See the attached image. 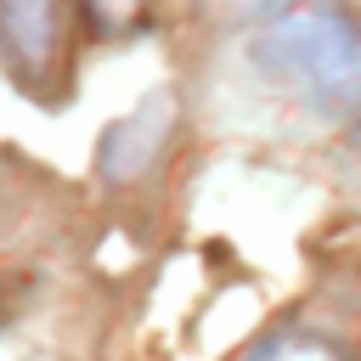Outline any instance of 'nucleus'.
<instances>
[{
  "label": "nucleus",
  "instance_id": "1",
  "mask_svg": "<svg viewBox=\"0 0 361 361\" xmlns=\"http://www.w3.org/2000/svg\"><path fill=\"white\" fill-rule=\"evenodd\" d=\"M248 62L310 107H361V23L338 0H259Z\"/></svg>",
  "mask_w": 361,
  "mask_h": 361
},
{
  "label": "nucleus",
  "instance_id": "2",
  "mask_svg": "<svg viewBox=\"0 0 361 361\" xmlns=\"http://www.w3.org/2000/svg\"><path fill=\"white\" fill-rule=\"evenodd\" d=\"M0 62L28 96L56 90L68 68L62 0H0Z\"/></svg>",
  "mask_w": 361,
  "mask_h": 361
},
{
  "label": "nucleus",
  "instance_id": "3",
  "mask_svg": "<svg viewBox=\"0 0 361 361\" xmlns=\"http://www.w3.org/2000/svg\"><path fill=\"white\" fill-rule=\"evenodd\" d=\"M164 130H169V96H152L135 118L113 124L107 141H102V175L107 180H130L147 169V158L164 147Z\"/></svg>",
  "mask_w": 361,
  "mask_h": 361
},
{
  "label": "nucleus",
  "instance_id": "4",
  "mask_svg": "<svg viewBox=\"0 0 361 361\" xmlns=\"http://www.w3.org/2000/svg\"><path fill=\"white\" fill-rule=\"evenodd\" d=\"M79 6V17H85V28H90V39H130L135 28H147V17H152V0H73Z\"/></svg>",
  "mask_w": 361,
  "mask_h": 361
},
{
  "label": "nucleus",
  "instance_id": "5",
  "mask_svg": "<svg viewBox=\"0 0 361 361\" xmlns=\"http://www.w3.org/2000/svg\"><path fill=\"white\" fill-rule=\"evenodd\" d=\"M243 361H344L327 338H310V333H276V338H265L254 355H243Z\"/></svg>",
  "mask_w": 361,
  "mask_h": 361
}]
</instances>
